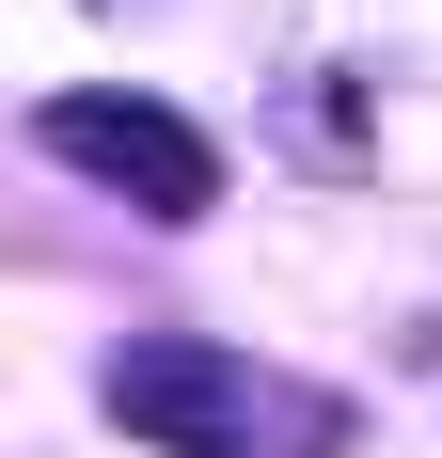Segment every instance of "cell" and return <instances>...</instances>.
<instances>
[{
	"label": "cell",
	"instance_id": "obj_1",
	"mask_svg": "<svg viewBox=\"0 0 442 458\" xmlns=\"http://www.w3.org/2000/svg\"><path fill=\"white\" fill-rule=\"evenodd\" d=\"M95 395L158 458H348V395L332 379H285L253 348H221V332H127L95 364Z\"/></svg>",
	"mask_w": 442,
	"mask_h": 458
},
{
	"label": "cell",
	"instance_id": "obj_2",
	"mask_svg": "<svg viewBox=\"0 0 442 458\" xmlns=\"http://www.w3.org/2000/svg\"><path fill=\"white\" fill-rule=\"evenodd\" d=\"M32 142L64 158V174H95L111 206H142V222H206L221 206V142L190 127L174 95H127V80H80V95H47Z\"/></svg>",
	"mask_w": 442,
	"mask_h": 458
}]
</instances>
